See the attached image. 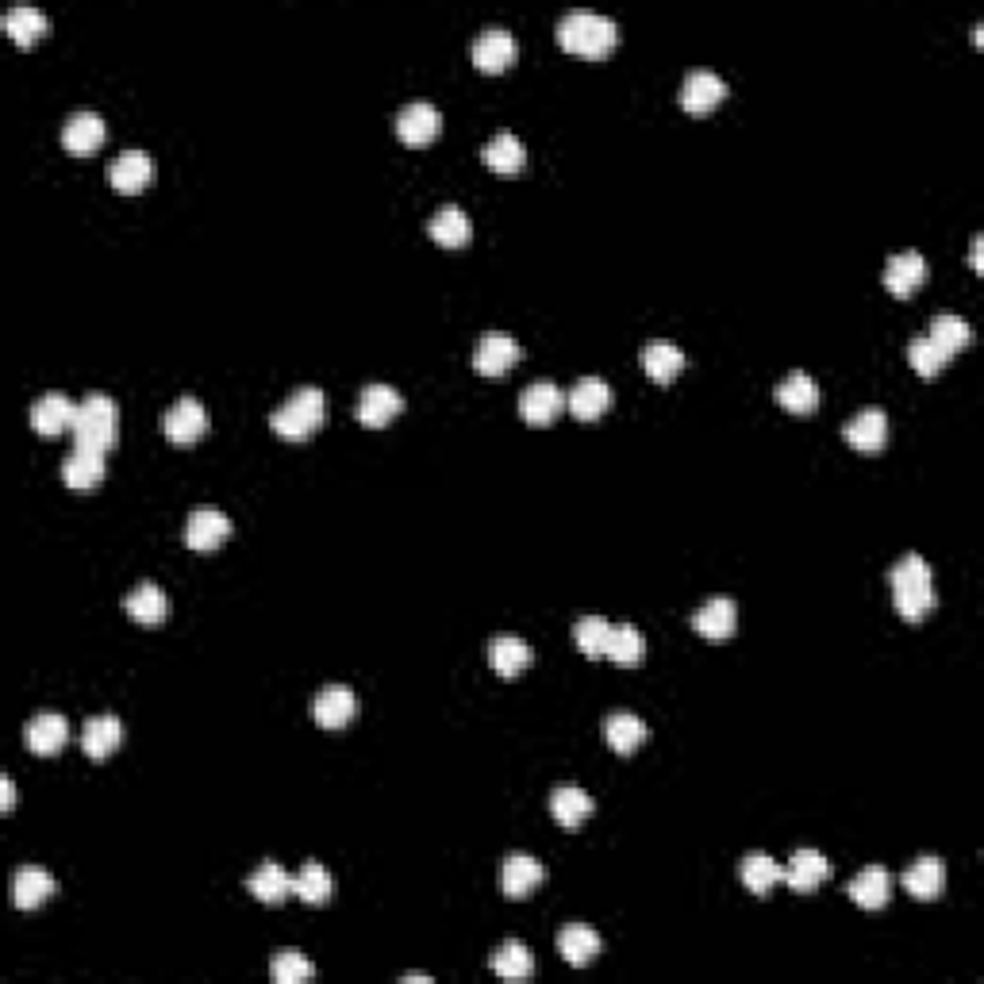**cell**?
I'll use <instances>...</instances> for the list:
<instances>
[{"mask_svg": "<svg viewBox=\"0 0 984 984\" xmlns=\"http://www.w3.org/2000/svg\"><path fill=\"white\" fill-rule=\"evenodd\" d=\"M888 584H893L896 612L907 623H923L935 612V573L923 562V554H904L901 562L888 570Z\"/></svg>", "mask_w": 984, "mask_h": 984, "instance_id": "obj_1", "label": "cell"}, {"mask_svg": "<svg viewBox=\"0 0 984 984\" xmlns=\"http://www.w3.org/2000/svg\"><path fill=\"white\" fill-rule=\"evenodd\" d=\"M558 42H562V50H570V55L604 58L619 47V28L608 16L589 12V8H573V12L562 16V23H558Z\"/></svg>", "mask_w": 984, "mask_h": 984, "instance_id": "obj_2", "label": "cell"}, {"mask_svg": "<svg viewBox=\"0 0 984 984\" xmlns=\"http://www.w3.org/2000/svg\"><path fill=\"white\" fill-rule=\"evenodd\" d=\"M120 443V412L108 393H89L78 404V420H73V451L108 454Z\"/></svg>", "mask_w": 984, "mask_h": 984, "instance_id": "obj_3", "label": "cell"}, {"mask_svg": "<svg viewBox=\"0 0 984 984\" xmlns=\"http://www.w3.org/2000/svg\"><path fill=\"white\" fill-rule=\"evenodd\" d=\"M327 420V401L319 388H296L293 396L269 415V427H274L277 439H288V443H304L312 439Z\"/></svg>", "mask_w": 984, "mask_h": 984, "instance_id": "obj_4", "label": "cell"}, {"mask_svg": "<svg viewBox=\"0 0 984 984\" xmlns=\"http://www.w3.org/2000/svg\"><path fill=\"white\" fill-rule=\"evenodd\" d=\"M520 358H523L520 343H515L508 331H485V335L478 338V351H473V370H478L481 377H504Z\"/></svg>", "mask_w": 984, "mask_h": 984, "instance_id": "obj_5", "label": "cell"}, {"mask_svg": "<svg viewBox=\"0 0 984 984\" xmlns=\"http://www.w3.org/2000/svg\"><path fill=\"white\" fill-rule=\"evenodd\" d=\"M73 420H78V404L66 393H42L31 404V431L42 439L73 435Z\"/></svg>", "mask_w": 984, "mask_h": 984, "instance_id": "obj_6", "label": "cell"}, {"mask_svg": "<svg viewBox=\"0 0 984 984\" xmlns=\"http://www.w3.org/2000/svg\"><path fill=\"white\" fill-rule=\"evenodd\" d=\"M163 431L174 446H193L200 435L208 431V412L197 396H181L166 415H163Z\"/></svg>", "mask_w": 984, "mask_h": 984, "instance_id": "obj_7", "label": "cell"}, {"mask_svg": "<svg viewBox=\"0 0 984 984\" xmlns=\"http://www.w3.org/2000/svg\"><path fill=\"white\" fill-rule=\"evenodd\" d=\"M520 55V42L508 28H485L473 39V66L481 73H504Z\"/></svg>", "mask_w": 984, "mask_h": 984, "instance_id": "obj_8", "label": "cell"}, {"mask_svg": "<svg viewBox=\"0 0 984 984\" xmlns=\"http://www.w3.org/2000/svg\"><path fill=\"white\" fill-rule=\"evenodd\" d=\"M439 131H443V112L427 100H412L409 108L396 112V135L409 147H427V142L439 139Z\"/></svg>", "mask_w": 984, "mask_h": 984, "instance_id": "obj_9", "label": "cell"}, {"mask_svg": "<svg viewBox=\"0 0 984 984\" xmlns=\"http://www.w3.org/2000/svg\"><path fill=\"white\" fill-rule=\"evenodd\" d=\"M232 539V520L216 508H197V512L185 520V547L197 550V554H208V550L224 547Z\"/></svg>", "mask_w": 984, "mask_h": 984, "instance_id": "obj_10", "label": "cell"}, {"mask_svg": "<svg viewBox=\"0 0 984 984\" xmlns=\"http://www.w3.org/2000/svg\"><path fill=\"white\" fill-rule=\"evenodd\" d=\"M66 742H70V724H66V716H58V711H42V716H36L23 727V746H28L31 754H39V758L62 754Z\"/></svg>", "mask_w": 984, "mask_h": 984, "instance_id": "obj_11", "label": "cell"}, {"mask_svg": "<svg viewBox=\"0 0 984 984\" xmlns=\"http://www.w3.org/2000/svg\"><path fill=\"white\" fill-rule=\"evenodd\" d=\"M927 277H931L927 258H923V254H915V250L893 254V258L885 262V288L893 296H901V301H907L915 288L927 285Z\"/></svg>", "mask_w": 984, "mask_h": 984, "instance_id": "obj_12", "label": "cell"}, {"mask_svg": "<svg viewBox=\"0 0 984 984\" xmlns=\"http://www.w3.org/2000/svg\"><path fill=\"white\" fill-rule=\"evenodd\" d=\"M843 439L858 454H880L888 446V415L880 409H862L843 427Z\"/></svg>", "mask_w": 984, "mask_h": 984, "instance_id": "obj_13", "label": "cell"}, {"mask_svg": "<svg viewBox=\"0 0 984 984\" xmlns=\"http://www.w3.org/2000/svg\"><path fill=\"white\" fill-rule=\"evenodd\" d=\"M404 412V396L393 385H366L358 393V423L362 427H385Z\"/></svg>", "mask_w": 984, "mask_h": 984, "instance_id": "obj_14", "label": "cell"}, {"mask_svg": "<svg viewBox=\"0 0 984 984\" xmlns=\"http://www.w3.org/2000/svg\"><path fill=\"white\" fill-rule=\"evenodd\" d=\"M312 716L324 731H343L354 716H358V697L346 685H327L324 692L312 703Z\"/></svg>", "mask_w": 984, "mask_h": 984, "instance_id": "obj_15", "label": "cell"}, {"mask_svg": "<svg viewBox=\"0 0 984 984\" xmlns=\"http://www.w3.org/2000/svg\"><path fill=\"white\" fill-rule=\"evenodd\" d=\"M542 880H547V869H542L531 854H512V858L500 865V888H504L508 901H528Z\"/></svg>", "mask_w": 984, "mask_h": 984, "instance_id": "obj_16", "label": "cell"}, {"mask_svg": "<svg viewBox=\"0 0 984 984\" xmlns=\"http://www.w3.org/2000/svg\"><path fill=\"white\" fill-rule=\"evenodd\" d=\"M150 177H155V163H150L147 150H124V155L108 166V181H112V189L127 193V197L147 189Z\"/></svg>", "mask_w": 984, "mask_h": 984, "instance_id": "obj_17", "label": "cell"}, {"mask_svg": "<svg viewBox=\"0 0 984 984\" xmlns=\"http://www.w3.org/2000/svg\"><path fill=\"white\" fill-rule=\"evenodd\" d=\"M562 409H565V393L558 385H550V381H534L520 396V415L528 423H534V427L554 423L558 415H562Z\"/></svg>", "mask_w": 984, "mask_h": 984, "instance_id": "obj_18", "label": "cell"}, {"mask_svg": "<svg viewBox=\"0 0 984 984\" xmlns=\"http://www.w3.org/2000/svg\"><path fill=\"white\" fill-rule=\"evenodd\" d=\"M724 97H727V85L711 70H692L681 85V108L692 116H708Z\"/></svg>", "mask_w": 984, "mask_h": 984, "instance_id": "obj_19", "label": "cell"}, {"mask_svg": "<svg viewBox=\"0 0 984 984\" xmlns=\"http://www.w3.org/2000/svg\"><path fill=\"white\" fill-rule=\"evenodd\" d=\"M565 409H570L581 423H592L612 409V388H608V381H600V377H581L570 393H565Z\"/></svg>", "mask_w": 984, "mask_h": 984, "instance_id": "obj_20", "label": "cell"}, {"mask_svg": "<svg viewBox=\"0 0 984 984\" xmlns=\"http://www.w3.org/2000/svg\"><path fill=\"white\" fill-rule=\"evenodd\" d=\"M827 877H830V862L823 858L819 850H811V846L796 850L785 865V885L793 888V893H816Z\"/></svg>", "mask_w": 984, "mask_h": 984, "instance_id": "obj_21", "label": "cell"}, {"mask_svg": "<svg viewBox=\"0 0 984 984\" xmlns=\"http://www.w3.org/2000/svg\"><path fill=\"white\" fill-rule=\"evenodd\" d=\"M124 612L139 627H158V623H166V616H169V597L155 581H139L131 592H127Z\"/></svg>", "mask_w": 984, "mask_h": 984, "instance_id": "obj_22", "label": "cell"}, {"mask_svg": "<svg viewBox=\"0 0 984 984\" xmlns=\"http://www.w3.org/2000/svg\"><path fill=\"white\" fill-rule=\"evenodd\" d=\"M246 893L262 904H285L293 896V873L282 862H262L258 869L246 877Z\"/></svg>", "mask_w": 984, "mask_h": 984, "instance_id": "obj_23", "label": "cell"}, {"mask_svg": "<svg viewBox=\"0 0 984 984\" xmlns=\"http://www.w3.org/2000/svg\"><path fill=\"white\" fill-rule=\"evenodd\" d=\"M692 627H697L700 639H731L735 627H738V608L735 600L727 597H711L703 600V604L697 608V616H692Z\"/></svg>", "mask_w": 984, "mask_h": 984, "instance_id": "obj_24", "label": "cell"}, {"mask_svg": "<svg viewBox=\"0 0 984 984\" xmlns=\"http://www.w3.org/2000/svg\"><path fill=\"white\" fill-rule=\"evenodd\" d=\"M105 139H108V127L97 112H73L62 127V147L70 150V155H92V150L105 147Z\"/></svg>", "mask_w": 984, "mask_h": 984, "instance_id": "obj_25", "label": "cell"}, {"mask_svg": "<svg viewBox=\"0 0 984 984\" xmlns=\"http://www.w3.org/2000/svg\"><path fill=\"white\" fill-rule=\"evenodd\" d=\"M774 401L785 412H793V415H811V412L819 409V385H816V377H811V373H800V370L788 373V377L774 388Z\"/></svg>", "mask_w": 984, "mask_h": 984, "instance_id": "obj_26", "label": "cell"}, {"mask_svg": "<svg viewBox=\"0 0 984 984\" xmlns=\"http://www.w3.org/2000/svg\"><path fill=\"white\" fill-rule=\"evenodd\" d=\"M124 746V724L116 716H92L81 731V750L89 754L92 761L112 758Z\"/></svg>", "mask_w": 984, "mask_h": 984, "instance_id": "obj_27", "label": "cell"}, {"mask_svg": "<svg viewBox=\"0 0 984 984\" xmlns=\"http://www.w3.org/2000/svg\"><path fill=\"white\" fill-rule=\"evenodd\" d=\"M50 896H55V877H50L42 865H23V869H16L12 904L20 907V912H31V907L47 904Z\"/></svg>", "mask_w": 984, "mask_h": 984, "instance_id": "obj_28", "label": "cell"}, {"mask_svg": "<svg viewBox=\"0 0 984 984\" xmlns=\"http://www.w3.org/2000/svg\"><path fill=\"white\" fill-rule=\"evenodd\" d=\"M850 901L865 907V912H880V907L888 904V896H893V877H888L885 865H869V869H862L858 877L850 880Z\"/></svg>", "mask_w": 984, "mask_h": 984, "instance_id": "obj_29", "label": "cell"}, {"mask_svg": "<svg viewBox=\"0 0 984 984\" xmlns=\"http://www.w3.org/2000/svg\"><path fill=\"white\" fill-rule=\"evenodd\" d=\"M904 888L915 896V901H938L946 888V865L938 858H915L904 869Z\"/></svg>", "mask_w": 984, "mask_h": 984, "instance_id": "obj_30", "label": "cell"}, {"mask_svg": "<svg viewBox=\"0 0 984 984\" xmlns=\"http://www.w3.org/2000/svg\"><path fill=\"white\" fill-rule=\"evenodd\" d=\"M531 647L520 639V634H496V639L489 642V661L492 669H496L504 681H512V677H520L523 669L531 666Z\"/></svg>", "mask_w": 984, "mask_h": 984, "instance_id": "obj_31", "label": "cell"}, {"mask_svg": "<svg viewBox=\"0 0 984 984\" xmlns=\"http://www.w3.org/2000/svg\"><path fill=\"white\" fill-rule=\"evenodd\" d=\"M592 808H597V804H592V796L584 793V788H577V785H562V788H554V793H550V816L562 823L565 830L581 827V823L592 816Z\"/></svg>", "mask_w": 984, "mask_h": 984, "instance_id": "obj_32", "label": "cell"}, {"mask_svg": "<svg viewBox=\"0 0 984 984\" xmlns=\"http://www.w3.org/2000/svg\"><path fill=\"white\" fill-rule=\"evenodd\" d=\"M427 235L439 246H446V250H457V246H465V243L473 239V224H470V216H465V211L457 208V205H446V208H439L435 216H431Z\"/></svg>", "mask_w": 984, "mask_h": 984, "instance_id": "obj_33", "label": "cell"}, {"mask_svg": "<svg viewBox=\"0 0 984 984\" xmlns=\"http://www.w3.org/2000/svg\"><path fill=\"white\" fill-rule=\"evenodd\" d=\"M481 158H485V166L492 169V174H520L523 163H528V150H523V142L515 139L512 131H500L492 135V139L485 142V150H481Z\"/></svg>", "mask_w": 984, "mask_h": 984, "instance_id": "obj_34", "label": "cell"}, {"mask_svg": "<svg viewBox=\"0 0 984 984\" xmlns=\"http://www.w3.org/2000/svg\"><path fill=\"white\" fill-rule=\"evenodd\" d=\"M639 366H642V373H647L650 381H658V385H669V381L681 377L685 354L677 351L673 343H650V346H642Z\"/></svg>", "mask_w": 984, "mask_h": 984, "instance_id": "obj_35", "label": "cell"}, {"mask_svg": "<svg viewBox=\"0 0 984 984\" xmlns=\"http://www.w3.org/2000/svg\"><path fill=\"white\" fill-rule=\"evenodd\" d=\"M738 877L754 896H769L785 880V865L774 862L769 854H746L742 865H738Z\"/></svg>", "mask_w": 984, "mask_h": 984, "instance_id": "obj_36", "label": "cell"}, {"mask_svg": "<svg viewBox=\"0 0 984 984\" xmlns=\"http://www.w3.org/2000/svg\"><path fill=\"white\" fill-rule=\"evenodd\" d=\"M650 738V727L642 724L631 711H616V716L604 719V742L612 746L616 754H634L642 742Z\"/></svg>", "mask_w": 984, "mask_h": 984, "instance_id": "obj_37", "label": "cell"}, {"mask_svg": "<svg viewBox=\"0 0 984 984\" xmlns=\"http://www.w3.org/2000/svg\"><path fill=\"white\" fill-rule=\"evenodd\" d=\"M558 954L565 957L570 965H592L600 954V935L592 927H584V923H570V927H562V935H558Z\"/></svg>", "mask_w": 984, "mask_h": 984, "instance_id": "obj_38", "label": "cell"}, {"mask_svg": "<svg viewBox=\"0 0 984 984\" xmlns=\"http://www.w3.org/2000/svg\"><path fill=\"white\" fill-rule=\"evenodd\" d=\"M62 481L73 492H89L105 481V454H92V451H73L62 462Z\"/></svg>", "mask_w": 984, "mask_h": 984, "instance_id": "obj_39", "label": "cell"}, {"mask_svg": "<svg viewBox=\"0 0 984 984\" xmlns=\"http://www.w3.org/2000/svg\"><path fill=\"white\" fill-rule=\"evenodd\" d=\"M4 31L12 42H20V47H31V42H39L42 36H47V16H42V8H31V4H16L4 12Z\"/></svg>", "mask_w": 984, "mask_h": 984, "instance_id": "obj_40", "label": "cell"}, {"mask_svg": "<svg viewBox=\"0 0 984 984\" xmlns=\"http://www.w3.org/2000/svg\"><path fill=\"white\" fill-rule=\"evenodd\" d=\"M331 873L319 862H304L301 869L293 873V896H301L304 904L319 907L331 901Z\"/></svg>", "mask_w": 984, "mask_h": 984, "instance_id": "obj_41", "label": "cell"}, {"mask_svg": "<svg viewBox=\"0 0 984 984\" xmlns=\"http://www.w3.org/2000/svg\"><path fill=\"white\" fill-rule=\"evenodd\" d=\"M492 973H496V977H504V981H528L531 973H534V954H531V946H523V943H504V946H496V954H492Z\"/></svg>", "mask_w": 984, "mask_h": 984, "instance_id": "obj_42", "label": "cell"}, {"mask_svg": "<svg viewBox=\"0 0 984 984\" xmlns=\"http://www.w3.org/2000/svg\"><path fill=\"white\" fill-rule=\"evenodd\" d=\"M927 338L946 354V358H954V354H962L965 346L973 343V327L965 324L962 316H935V324H931Z\"/></svg>", "mask_w": 984, "mask_h": 984, "instance_id": "obj_43", "label": "cell"}, {"mask_svg": "<svg viewBox=\"0 0 984 984\" xmlns=\"http://www.w3.org/2000/svg\"><path fill=\"white\" fill-rule=\"evenodd\" d=\"M642 655H647V642H642L639 627H631V623L612 627V634H608L604 658H612L616 666H639Z\"/></svg>", "mask_w": 984, "mask_h": 984, "instance_id": "obj_44", "label": "cell"}, {"mask_svg": "<svg viewBox=\"0 0 984 984\" xmlns=\"http://www.w3.org/2000/svg\"><path fill=\"white\" fill-rule=\"evenodd\" d=\"M269 977H274V984H304L316 977V965L301 949H277L274 962H269Z\"/></svg>", "mask_w": 984, "mask_h": 984, "instance_id": "obj_45", "label": "cell"}, {"mask_svg": "<svg viewBox=\"0 0 984 984\" xmlns=\"http://www.w3.org/2000/svg\"><path fill=\"white\" fill-rule=\"evenodd\" d=\"M608 634H612V623L600 616H584V619H577V627H573V642L584 658H604Z\"/></svg>", "mask_w": 984, "mask_h": 984, "instance_id": "obj_46", "label": "cell"}, {"mask_svg": "<svg viewBox=\"0 0 984 984\" xmlns=\"http://www.w3.org/2000/svg\"><path fill=\"white\" fill-rule=\"evenodd\" d=\"M907 362H912V370L919 373L923 381H931V377H938V373H943V366L949 358L938 351L935 343H931L927 335H915L912 343H907Z\"/></svg>", "mask_w": 984, "mask_h": 984, "instance_id": "obj_47", "label": "cell"}, {"mask_svg": "<svg viewBox=\"0 0 984 984\" xmlns=\"http://www.w3.org/2000/svg\"><path fill=\"white\" fill-rule=\"evenodd\" d=\"M16 808V780L12 777H0V811H12Z\"/></svg>", "mask_w": 984, "mask_h": 984, "instance_id": "obj_48", "label": "cell"}, {"mask_svg": "<svg viewBox=\"0 0 984 984\" xmlns=\"http://www.w3.org/2000/svg\"><path fill=\"white\" fill-rule=\"evenodd\" d=\"M970 262H973V269H977V274H984V235H973Z\"/></svg>", "mask_w": 984, "mask_h": 984, "instance_id": "obj_49", "label": "cell"}, {"mask_svg": "<svg viewBox=\"0 0 984 984\" xmlns=\"http://www.w3.org/2000/svg\"><path fill=\"white\" fill-rule=\"evenodd\" d=\"M401 981H404V984H431V977H427V973H404V977H401Z\"/></svg>", "mask_w": 984, "mask_h": 984, "instance_id": "obj_50", "label": "cell"}]
</instances>
